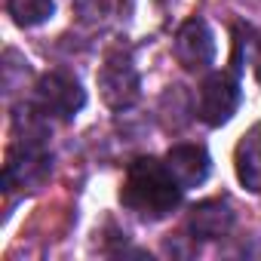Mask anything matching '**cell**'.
Segmentation results:
<instances>
[{
	"mask_svg": "<svg viewBox=\"0 0 261 261\" xmlns=\"http://www.w3.org/2000/svg\"><path fill=\"white\" fill-rule=\"evenodd\" d=\"M181 185L172 178L166 160H154V157H139L129 163L123 188H120V203L136 212L139 218L157 221L166 218L178 203H181Z\"/></svg>",
	"mask_w": 261,
	"mask_h": 261,
	"instance_id": "1",
	"label": "cell"
},
{
	"mask_svg": "<svg viewBox=\"0 0 261 261\" xmlns=\"http://www.w3.org/2000/svg\"><path fill=\"white\" fill-rule=\"evenodd\" d=\"M98 89H101L105 105L114 111L136 105L142 80H139V68H136L133 56L123 53V49H111L98 68Z\"/></svg>",
	"mask_w": 261,
	"mask_h": 261,
	"instance_id": "2",
	"label": "cell"
},
{
	"mask_svg": "<svg viewBox=\"0 0 261 261\" xmlns=\"http://www.w3.org/2000/svg\"><path fill=\"white\" fill-rule=\"evenodd\" d=\"M37 111L46 117H59V120H74L77 111L86 105V92L80 86V80L68 71H49L37 80Z\"/></svg>",
	"mask_w": 261,
	"mask_h": 261,
	"instance_id": "3",
	"label": "cell"
},
{
	"mask_svg": "<svg viewBox=\"0 0 261 261\" xmlns=\"http://www.w3.org/2000/svg\"><path fill=\"white\" fill-rule=\"evenodd\" d=\"M53 172V157L46 154L43 142H22L10 151L7 169H4V185L7 191L22 188V191H37Z\"/></svg>",
	"mask_w": 261,
	"mask_h": 261,
	"instance_id": "4",
	"label": "cell"
},
{
	"mask_svg": "<svg viewBox=\"0 0 261 261\" xmlns=\"http://www.w3.org/2000/svg\"><path fill=\"white\" fill-rule=\"evenodd\" d=\"M240 108V80L230 71L209 74L200 86V117L209 126L227 123Z\"/></svg>",
	"mask_w": 261,
	"mask_h": 261,
	"instance_id": "5",
	"label": "cell"
},
{
	"mask_svg": "<svg viewBox=\"0 0 261 261\" xmlns=\"http://www.w3.org/2000/svg\"><path fill=\"white\" fill-rule=\"evenodd\" d=\"M172 49L185 71H206L215 59V37H212V28L206 25V19H200V16L188 19L178 28Z\"/></svg>",
	"mask_w": 261,
	"mask_h": 261,
	"instance_id": "6",
	"label": "cell"
},
{
	"mask_svg": "<svg viewBox=\"0 0 261 261\" xmlns=\"http://www.w3.org/2000/svg\"><path fill=\"white\" fill-rule=\"evenodd\" d=\"M166 166H169L172 178L188 191V188H197L209 178L212 160H209L203 145H175L166 154Z\"/></svg>",
	"mask_w": 261,
	"mask_h": 261,
	"instance_id": "7",
	"label": "cell"
},
{
	"mask_svg": "<svg viewBox=\"0 0 261 261\" xmlns=\"http://www.w3.org/2000/svg\"><path fill=\"white\" fill-rule=\"evenodd\" d=\"M233 221H237V215H233V209H230L227 200H206V203L194 206L191 215H188V227L200 240L227 237L230 227H233Z\"/></svg>",
	"mask_w": 261,
	"mask_h": 261,
	"instance_id": "8",
	"label": "cell"
},
{
	"mask_svg": "<svg viewBox=\"0 0 261 261\" xmlns=\"http://www.w3.org/2000/svg\"><path fill=\"white\" fill-rule=\"evenodd\" d=\"M233 169H237V178H240V185L246 191L261 194V123H255L237 142Z\"/></svg>",
	"mask_w": 261,
	"mask_h": 261,
	"instance_id": "9",
	"label": "cell"
},
{
	"mask_svg": "<svg viewBox=\"0 0 261 261\" xmlns=\"http://www.w3.org/2000/svg\"><path fill=\"white\" fill-rule=\"evenodd\" d=\"M233 65L237 68L249 65L252 74L261 80V31H255L249 25H237V31H233Z\"/></svg>",
	"mask_w": 261,
	"mask_h": 261,
	"instance_id": "10",
	"label": "cell"
},
{
	"mask_svg": "<svg viewBox=\"0 0 261 261\" xmlns=\"http://www.w3.org/2000/svg\"><path fill=\"white\" fill-rule=\"evenodd\" d=\"M7 10H10V16H13L16 25L34 28V25H43V22L53 19L56 4H53V0H10Z\"/></svg>",
	"mask_w": 261,
	"mask_h": 261,
	"instance_id": "11",
	"label": "cell"
},
{
	"mask_svg": "<svg viewBox=\"0 0 261 261\" xmlns=\"http://www.w3.org/2000/svg\"><path fill=\"white\" fill-rule=\"evenodd\" d=\"M71 4L77 7V13H80L83 22H105L114 13L117 0H71Z\"/></svg>",
	"mask_w": 261,
	"mask_h": 261,
	"instance_id": "12",
	"label": "cell"
}]
</instances>
